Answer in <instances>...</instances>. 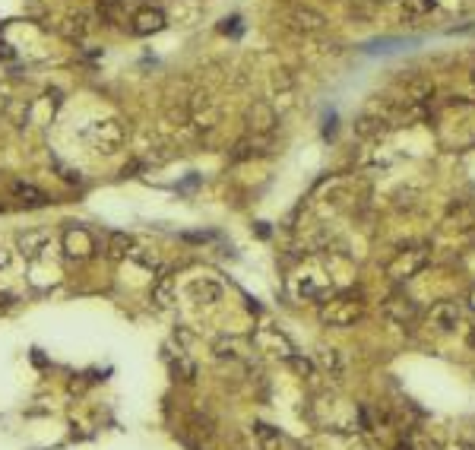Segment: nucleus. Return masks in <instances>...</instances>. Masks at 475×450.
<instances>
[{
  "instance_id": "obj_17",
  "label": "nucleus",
  "mask_w": 475,
  "mask_h": 450,
  "mask_svg": "<svg viewBox=\"0 0 475 450\" xmlns=\"http://www.w3.org/2000/svg\"><path fill=\"white\" fill-rule=\"evenodd\" d=\"M434 317L441 320V330H450V327H456V320H460V311H456L453 304H441V308L434 311Z\"/></svg>"
},
{
  "instance_id": "obj_18",
  "label": "nucleus",
  "mask_w": 475,
  "mask_h": 450,
  "mask_svg": "<svg viewBox=\"0 0 475 450\" xmlns=\"http://www.w3.org/2000/svg\"><path fill=\"white\" fill-rule=\"evenodd\" d=\"M399 450H412V447H399Z\"/></svg>"
},
{
  "instance_id": "obj_8",
  "label": "nucleus",
  "mask_w": 475,
  "mask_h": 450,
  "mask_svg": "<svg viewBox=\"0 0 475 450\" xmlns=\"http://www.w3.org/2000/svg\"><path fill=\"white\" fill-rule=\"evenodd\" d=\"M222 295H225V289H222V282H215V279H196V282H190V298H194L196 304H219Z\"/></svg>"
},
{
  "instance_id": "obj_1",
  "label": "nucleus",
  "mask_w": 475,
  "mask_h": 450,
  "mask_svg": "<svg viewBox=\"0 0 475 450\" xmlns=\"http://www.w3.org/2000/svg\"><path fill=\"white\" fill-rule=\"evenodd\" d=\"M86 139H89V143H92L99 152L111 156V152H118L120 146H124L127 130H124V124H120V120L105 118V120H95V124H89Z\"/></svg>"
},
{
  "instance_id": "obj_7",
  "label": "nucleus",
  "mask_w": 475,
  "mask_h": 450,
  "mask_svg": "<svg viewBox=\"0 0 475 450\" xmlns=\"http://www.w3.org/2000/svg\"><path fill=\"white\" fill-rule=\"evenodd\" d=\"M276 124H279L276 108H272L270 101H253V108L247 111V127L260 137V133H270Z\"/></svg>"
},
{
  "instance_id": "obj_9",
  "label": "nucleus",
  "mask_w": 475,
  "mask_h": 450,
  "mask_svg": "<svg viewBox=\"0 0 475 450\" xmlns=\"http://www.w3.org/2000/svg\"><path fill=\"white\" fill-rule=\"evenodd\" d=\"M10 190H13V196H16L23 206H29V209H38V206H48V194L44 190H38L35 184H29V181H13L10 184Z\"/></svg>"
},
{
  "instance_id": "obj_15",
  "label": "nucleus",
  "mask_w": 475,
  "mask_h": 450,
  "mask_svg": "<svg viewBox=\"0 0 475 450\" xmlns=\"http://www.w3.org/2000/svg\"><path fill=\"white\" fill-rule=\"evenodd\" d=\"M317 361H320V368H323V371H329L333 377H339V374H342V358H339V352H336V349H320Z\"/></svg>"
},
{
  "instance_id": "obj_2",
  "label": "nucleus",
  "mask_w": 475,
  "mask_h": 450,
  "mask_svg": "<svg viewBox=\"0 0 475 450\" xmlns=\"http://www.w3.org/2000/svg\"><path fill=\"white\" fill-rule=\"evenodd\" d=\"M61 251L67 254V260L82 263V260H89L99 251V244H95V235L86 225H67L61 235Z\"/></svg>"
},
{
  "instance_id": "obj_5",
  "label": "nucleus",
  "mask_w": 475,
  "mask_h": 450,
  "mask_svg": "<svg viewBox=\"0 0 475 450\" xmlns=\"http://www.w3.org/2000/svg\"><path fill=\"white\" fill-rule=\"evenodd\" d=\"M149 301L156 311H168L175 304V273L171 270H162L152 282V292H149Z\"/></svg>"
},
{
  "instance_id": "obj_14",
  "label": "nucleus",
  "mask_w": 475,
  "mask_h": 450,
  "mask_svg": "<svg viewBox=\"0 0 475 450\" xmlns=\"http://www.w3.org/2000/svg\"><path fill=\"white\" fill-rule=\"evenodd\" d=\"M63 32H67L70 38H86L89 32H92V23H89V13H73V16H67V25H63Z\"/></svg>"
},
{
  "instance_id": "obj_4",
  "label": "nucleus",
  "mask_w": 475,
  "mask_h": 450,
  "mask_svg": "<svg viewBox=\"0 0 475 450\" xmlns=\"http://www.w3.org/2000/svg\"><path fill=\"white\" fill-rule=\"evenodd\" d=\"M165 25H168V19H165V13L158 10V6H139L130 19L133 35H156V32H162Z\"/></svg>"
},
{
  "instance_id": "obj_12",
  "label": "nucleus",
  "mask_w": 475,
  "mask_h": 450,
  "mask_svg": "<svg viewBox=\"0 0 475 450\" xmlns=\"http://www.w3.org/2000/svg\"><path fill=\"white\" fill-rule=\"evenodd\" d=\"M257 342H260V346H263V349H279L276 355H285V358H291V342L285 339V336L279 333V330H272V327H263V330H260V333H257Z\"/></svg>"
},
{
  "instance_id": "obj_3",
  "label": "nucleus",
  "mask_w": 475,
  "mask_h": 450,
  "mask_svg": "<svg viewBox=\"0 0 475 450\" xmlns=\"http://www.w3.org/2000/svg\"><path fill=\"white\" fill-rule=\"evenodd\" d=\"M187 120L196 130H213L215 120H219V111H215L213 99H209V95H194L187 105Z\"/></svg>"
},
{
  "instance_id": "obj_16",
  "label": "nucleus",
  "mask_w": 475,
  "mask_h": 450,
  "mask_svg": "<svg viewBox=\"0 0 475 450\" xmlns=\"http://www.w3.org/2000/svg\"><path fill=\"white\" fill-rule=\"evenodd\" d=\"M295 19H298V25H301L304 32H320L323 23H327V19H323L320 13H314V10H295Z\"/></svg>"
},
{
  "instance_id": "obj_13",
  "label": "nucleus",
  "mask_w": 475,
  "mask_h": 450,
  "mask_svg": "<svg viewBox=\"0 0 475 450\" xmlns=\"http://www.w3.org/2000/svg\"><path fill=\"white\" fill-rule=\"evenodd\" d=\"M130 251H133V238L127 232H114L108 238V257L124 260V257H130Z\"/></svg>"
},
{
  "instance_id": "obj_10",
  "label": "nucleus",
  "mask_w": 475,
  "mask_h": 450,
  "mask_svg": "<svg viewBox=\"0 0 475 450\" xmlns=\"http://www.w3.org/2000/svg\"><path fill=\"white\" fill-rule=\"evenodd\" d=\"M251 435H253V441H257V447L260 450H282V431L279 428H272V425H266V422H253L251 425Z\"/></svg>"
},
{
  "instance_id": "obj_11",
  "label": "nucleus",
  "mask_w": 475,
  "mask_h": 450,
  "mask_svg": "<svg viewBox=\"0 0 475 450\" xmlns=\"http://www.w3.org/2000/svg\"><path fill=\"white\" fill-rule=\"evenodd\" d=\"M51 235L44 232V228H29V232L19 235V251L25 254V257H38V254L48 247Z\"/></svg>"
},
{
  "instance_id": "obj_6",
  "label": "nucleus",
  "mask_w": 475,
  "mask_h": 450,
  "mask_svg": "<svg viewBox=\"0 0 475 450\" xmlns=\"http://www.w3.org/2000/svg\"><path fill=\"white\" fill-rule=\"evenodd\" d=\"M361 314V308L355 301H329L327 308L320 311V320L323 323H329V327H348V323L355 320V317Z\"/></svg>"
}]
</instances>
